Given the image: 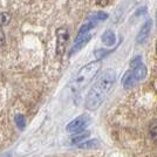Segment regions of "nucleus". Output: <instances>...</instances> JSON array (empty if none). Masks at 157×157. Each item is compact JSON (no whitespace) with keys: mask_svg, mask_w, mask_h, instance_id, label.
Returning <instances> with one entry per match:
<instances>
[{"mask_svg":"<svg viewBox=\"0 0 157 157\" xmlns=\"http://www.w3.org/2000/svg\"><path fill=\"white\" fill-rule=\"evenodd\" d=\"M116 81V72L114 69H107L102 73L92 86L86 98V108L88 110H95L105 102L108 94L111 92Z\"/></svg>","mask_w":157,"mask_h":157,"instance_id":"nucleus-1","label":"nucleus"},{"mask_svg":"<svg viewBox=\"0 0 157 157\" xmlns=\"http://www.w3.org/2000/svg\"><path fill=\"white\" fill-rule=\"evenodd\" d=\"M101 69V61H93L89 62L88 65L83 66L76 75L72 78L71 83H69V89L73 94H80L85 89L87 86L93 81V78L98 75V73Z\"/></svg>","mask_w":157,"mask_h":157,"instance_id":"nucleus-2","label":"nucleus"},{"mask_svg":"<svg viewBox=\"0 0 157 157\" xmlns=\"http://www.w3.org/2000/svg\"><path fill=\"white\" fill-rule=\"evenodd\" d=\"M145 75H147V67L144 66L142 58L138 55L131 60L129 69L124 73L122 78V86L124 88H131L144 80Z\"/></svg>","mask_w":157,"mask_h":157,"instance_id":"nucleus-3","label":"nucleus"},{"mask_svg":"<svg viewBox=\"0 0 157 157\" xmlns=\"http://www.w3.org/2000/svg\"><path fill=\"white\" fill-rule=\"evenodd\" d=\"M68 39H69V33L66 27H60L56 29V55L59 58L65 54Z\"/></svg>","mask_w":157,"mask_h":157,"instance_id":"nucleus-4","label":"nucleus"},{"mask_svg":"<svg viewBox=\"0 0 157 157\" xmlns=\"http://www.w3.org/2000/svg\"><path fill=\"white\" fill-rule=\"evenodd\" d=\"M90 122V118L88 117L87 115H81L76 117L75 120H73L72 122H69L67 125V131L72 132V134H76V132H81L83 131L88 127Z\"/></svg>","mask_w":157,"mask_h":157,"instance_id":"nucleus-5","label":"nucleus"},{"mask_svg":"<svg viewBox=\"0 0 157 157\" xmlns=\"http://www.w3.org/2000/svg\"><path fill=\"white\" fill-rule=\"evenodd\" d=\"M92 39V34L90 33H86V34H78L76 39L74 41V45H73L72 49H71V55H73L74 53L78 52L80 49H82L83 47L89 42V40Z\"/></svg>","mask_w":157,"mask_h":157,"instance_id":"nucleus-6","label":"nucleus"},{"mask_svg":"<svg viewBox=\"0 0 157 157\" xmlns=\"http://www.w3.org/2000/svg\"><path fill=\"white\" fill-rule=\"evenodd\" d=\"M151 28H152V20L148 19L142 25V27H141V29H140V32L137 34V36H136V42L137 44L141 45V44H144L148 40L149 35H150Z\"/></svg>","mask_w":157,"mask_h":157,"instance_id":"nucleus-7","label":"nucleus"},{"mask_svg":"<svg viewBox=\"0 0 157 157\" xmlns=\"http://www.w3.org/2000/svg\"><path fill=\"white\" fill-rule=\"evenodd\" d=\"M101 40H102L103 45H105L107 47H110L115 45V42H116V36H115V34H114L113 31L108 29V31L103 32L102 36H101Z\"/></svg>","mask_w":157,"mask_h":157,"instance_id":"nucleus-8","label":"nucleus"},{"mask_svg":"<svg viewBox=\"0 0 157 157\" xmlns=\"http://www.w3.org/2000/svg\"><path fill=\"white\" fill-rule=\"evenodd\" d=\"M105 19H108V14L105 12H98L96 14H93L92 17H89L90 21H95V22H100V21H105Z\"/></svg>","mask_w":157,"mask_h":157,"instance_id":"nucleus-9","label":"nucleus"},{"mask_svg":"<svg viewBox=\"0 0 157 157\" xmlns=\"http://www.w3.org/2000/svg\"><path fill=\"white\" fill-rule=\"evenodd\" d=\"M15 124L18 125V128H19L20 130H24L25 129V125H26V120H25V116L24 115H21V114H18V115H15Z\"/></svg>","mask_w":157,"mask_h":157,"instance_id":"nucleus-10","label":"nucleus"},{"mask_svg":"<svg viewBox=\"0 0 157 157\" xmlns=\"http://www.w3.org/2000/svg\"><path fill=\"white\" fill-rule=\"evenodd\" d=\"M89 136V132H83V131H81V132H76L72 138V142L73 143H80L83 138H87Z\"/></svg>","mask_w":157,"mask_h":157,"instance_id":"nucleus-11","label":"nucleus"},{"mask_svg":"<svg viewBox=\"0 0 157 157\" xmlns=\"http://www.w3.org/2000/svg\"><path fill=\"white\" fill-rule=\"evenodd\" d=\"M11 22V15L6 12L0 13V27H4Z\"/></svg>","mask_w":157,"mask_h":157,"instance_id":"nucleus-12","label":"nucleus"},{"mask_svg":"<svg viewBox=\"0 0 157 157\" xmlns=\"http://www.w3.org/2000/svg\"><path fill=\"white\" fill-rule=\"evenodd\" d=\"M150 135L152 140L157 143V121H154L150 125Z\"/></svg>","mask_w":157,"mask_h":157,"instance_id":"nucleus-13","label":"nucleus"},{"mask_svg":"<svg viewBox=\"0 0 157 157\" xmlns=\"http://www.w3.org/2000/svg\"><path fill=\"white\" fill-rule=\"evenodd\" d=\"M96 147H98V141H89L80 144V148H96Z\"/></svg>","mask_w":157,"mask_h":157,"instance_id":"nucleus-14","label":"nucleus"},{"mask_svg":"<svg viewBox=\"0 0 157 157\" xmlns=\"http://www.w3.org/2000/svg\"><path fill=\"white\" fill-rule=\"evenodd\" d=\"M111 51H105V49H98V51H96L95 52V55H96V58H98V59H101V58H103V56H105V55H108L109 53H110Z\"/></svg>","mask_w":157,"mask_h":157,"instance_id":"nucleus-15","label":"nucleus"},{"mask_svg":"<svg viewBox=\"0 0 157 157\" xmlns=\"http://www.w3.org/2000/svg\"><path fill=\"white\" fill-rule=\"evenodd\" d=\"M5 33L2 31V27H0V46H4L5 45Z\"/></svg>","mask_w":157,"mask_h":157,"instance_id":"nucleus-16","label":"nucleus"},{"mask_svg":"<svg viewBox=\"0 0 157 157\" xmlns=\"http://www.w3.org/2000/svg\"><path fill=\"white\" fill-rule=\"evenodd\" d=\"M110 1L111 0H98V4L101 5V6H105V5H108Z\"/></svg>","mask_w":157,"mask_h":157,"instance_id":"nucleus-17","label":"nucleus"},{"mask_svg":"<svg viewBox=\"0 0 157 157\" xmlns=\"http://www.w3.org/2000/svg\"><path fill=\"white\" fill-rule=\"evenodd\" d=\"M2 157H11V155H8V154H7V155H5V156H2Z\"/></svg>","mask_w":157,"mask_h":157,"instance_id":"nucleus-18","label":"nucleus"},{"mask_svg":"<svg viewBox=\"0 0 157 157\" xmlns=\"http://www.w3.org/2000/svg\"><path fill=\"white\" fill-rule=\"evenodd\" d=\"M156 22H157V11H156Z\"/></svg>","mask_w":157,"mask_h":157,"instance_id":"nucleus-19","label":"nucleus"},{"mask_svg":"<svg viewBox=\"0 0 157 157\" xmlns=\"http://www.w3.org/2000/svg\"><path fill=\"white\" fill-rule=\"evenodd\" d=\"M156 52H157V42H156Z\"/></svg>","mask_w":157,"mask_h":157,"instance_id":"nucleus-20","label":"nucleus"}]
</instances>
